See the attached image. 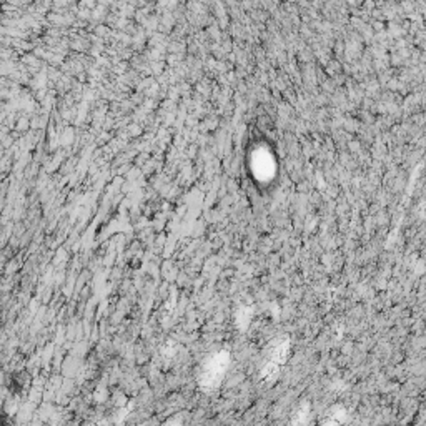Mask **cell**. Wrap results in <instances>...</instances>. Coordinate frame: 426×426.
I'll return each instance as SVG.
<instances>
[{
	"label": "cell",
	"instance_id": "cell-1",
	"mask_svg": "<svg viewBox=\"0 0 426 426\" xmlns=\"http://www.w3.org/2000/svg\"><path fill=\"white\" fill-rule=\"evenodd\" d=\"M226 363H228V360H226L225 355L210 358V360L205 363V366H203V372L200 376L202 385L205 386V388H215V385L220 381L222 375H224L222 372L225 370Z\"/></svg>",
	"mask_w": 426,
	"mask_h": 426
}]
</instances>
